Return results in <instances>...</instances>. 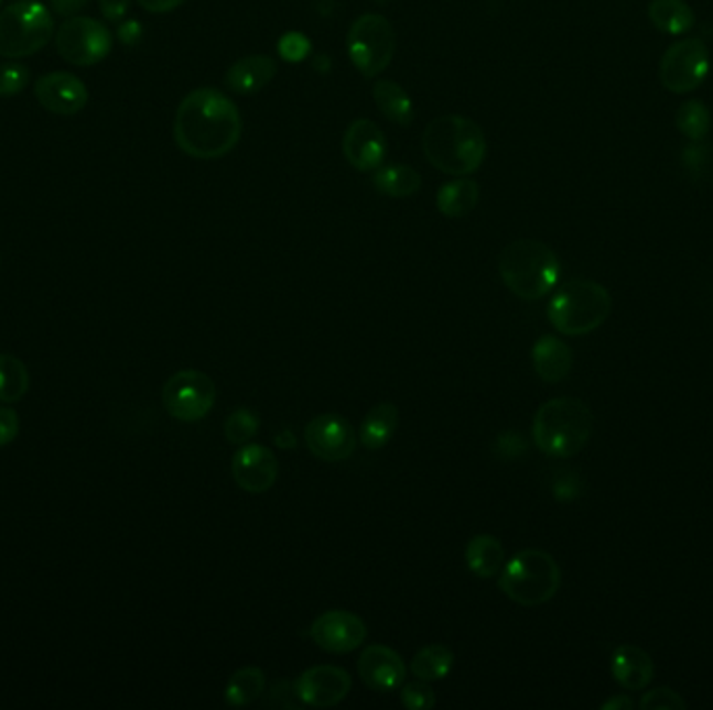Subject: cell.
<instances>
[{"label": "cell", "mask_w": 713, "mask_h": 710, "mask_svg": "<svg viewBox=\"0 0 713 710\" xmlns=\"http://www.w3.org/2000/svg\"><path fill=\"white\" fill-rule=\"evenodd\" d=\"M266 691V673L259 667H242L231 675L224 690L230 707H249Z\"/></svg>", "instance_id": "f1b7e54d"}, {"label": "cell", "mask_w": 713, "mask_h": 710, "mask_svg": "<svg viewBox=\"0 0 713 710\" xmlns=\"http://www.w3.org/2000/svg\"><path fill=\"white\" fill-rule=\"evenodd\" d=\"M455 667V654L443 644H430L411 658V673L424 681H443Z\"/></svg>", "instance_id": "83f0119b"}, {"label": "cell", "mask_w": 713, "mask_h": 710, "mask_svg": "<svg viewBox=\"0 0 713 710\" xmlns=\"http://www.w3.org/2000/svg\"><path fill=\"white\" fill-rule=\"evenodd\" d=\"M30 390V373L13 354H0V403H20Z\"/></svg>", "instance_id": "4dcf8cb0"}, {"label": "cell", "mask_w": 713, "mask_h": 710, "mask_svg": "<svg viewBox=\"0 0 713 710\" xmlns=\"http://www.w3.org/2000/svg\"><path fill=\"white\" fill-rule=\"evenodd\" d=\"M90 0H51V9L58 18H76L82 9L88 7Z\"/></svg>", "instance_id": "60d3db41"}, {"label": "cell", "mask_w": 713, "mask_h": 710, "mask_svg": "<svg viewBox=\"0 0 713 710\" xmlns=\"http://www.w3.org/2000/svg\"><path fill=\"white\" fill-rule=\"evenodd\" d=\"M18 434H20V415L9 406H0V448L9 446L18 438Z\"/></svg>", "instance_id": "f35d334b"}, {"label": "cell", "mask_w": 713, "mask_h": 710, "mask_svg": "<svg viewBox=\"0 0 713 710\" xmlns=\"http://www.w3.org/2000/svg\"><path fill=\"white\" fill-rule=\"evenodd\" d=\"M378 2H380V4H385L386 0H378Z\"/></svg>", "instance_id": "bcb514c9"}, {"label": "cell", "mask_w": 713, "mask_h": 710, "mask_svg": "<svg viewBox=\"0 0 713 710\" xmlns=\"http://www.w3.org/2000/svg\"><path fill=\"white\" fill-rule=\"evenodd\" d=\"M532 365L542 382L560 384L574 365L572 348L558 336H542L532 346Z\"/></svg>", "instance_id": "ffe728a7"}, {"label": "cell", "mask_w": 713, "mask_h": 710, "mask_svg": "<svg viewBox=\"0 0 713 710\" xmlns=\"http://www.w3.org/2000/svg\"><path fill=\"white\" fill-rule=\"evenodd\" d=\"M309 637L324 653H355L366 642L367 625L361 616L350 611H328L311 623Z\"/></svg>", "instance_id": "4fadbf2b"}, {"label": "cell", "mask_w": 713, "mask_h": 710, "mask_svg": "<svg viewBox=\"0 0 713 710\" xmlns=\"http://www.w3.org/2000/svg\"><path fill=\"white\" fill-rule=\"evenodd\" d=\"M357 673L369 690L385 693L406 684V660L401 658V654L385 644H371L359 654Z\"/></svg>", "instance_id": "ac0fdd59"}, {"label": "cell", "mask_w": 713, "mask_h": 710, "mask_svg": "<svg viewBox=\"0 0 713 710\" xmlns=\"http://www.w3.org/2000/svg\"><path fill=\"white\" fill-rule=\"evenodd\" d=\"M278 53L289 63H301L311 53V42L301 32H287L278 40Z\"/></svg>", "instance_id": "8d00e7d4"}, {"label": "cell", "mask_w": 713, "mask_h": 710, "mask_svg": "<svg viewBox=\"0 0 713 710\" xmlns=\"http://www.w3.org/2000/svg\"><path fill=\"white\" fill-rule=\"evenodd\" d=\"M503 284L521 301L534 303L551 294L560 282L561 263L553 249L540 240L521 238L499 256Z\"/></svg>", "instance_id": "277c9868"}, {"label": "cell", "mask_w": 713, "mask_h": 710, "mask_svg": "<svg viewBox=\"0 0 713 710\" xmlns=\"http://www.w3.org/2000/svg\"><path fill=\"white\" fill-rule=\"evenodd\" d=\"M217 401V387L207 373L182 369L163 385L165 411L182 423L205 419Z\"/></svg>", "instance_id": "8fae6325"}, {"label": "cell", "mask_w": 713, "mask_h": 710, "mask_svg": "<svg viewBox=\"0 0 713 710\" xmlns=\"http://www.w3.org/2000/svg\"><path fill=\"white\" fill-rule=\"evenodd\" d=\"M58 57L74 67H95L111 55V30L93 18H67L55 34Z\"/></svg>", "instance_id": "9c48e42d"}, {"label": "cell", "mask_w": 713, "mask_h": 710, "mask_svg": "<svg viewBox=\"0 0 713 710\" xmlns=\"http://www.w3.org/2000/svg\"><path fill=\"white\" fill-rule=\"evenodd\" d=\"M34 97L44 111L58 117L82 113L90 100L86 84L69 72H51L39 77L34 84Z\"/></svg>", "instance_id": "5bb4252c"}, {"label": "cell", "mask_w": 713, "mask_h": 710, "mask_svg": "<svg viewBox=\"0 0 713 710\" xmlns=\"http://www.w3.org/2000/svg\"><path fill=\"white\" fill-rule=\"evenodd\" d=\"M579 476H568L565 480L558 481L555 485V499L572 500L580 496V481L576 480Z\"/></svg>", "instance_id": "7bdbcfd3"}, {"label": "cell", "mask_w": 713, "mask_h": 710, "mask_svg": "<svg viewBox=\"0 0 713 710\" xmlns=\"http://www.w3.org/2000/svg\"><path fill=\"white\" fill-rule=\"evenodd\" d=\"M465 565L474 576L480 577V579L499 576L503 565H505V548H503L501 539L488 536V534L469 539V544L465 548Z\"/></svg>", "instance_id": "603a6c76"}, {"label": "cell", "mask_w": 713, "mask_h": 710, "mask_svg": "<svg viewBox=\"0 0 713 710\" xmlns=\"http://www.w3.org/2000/svg\"><path fill=\"white\" fill-rule=\"evenodd\" d=\"M638 707L642 710H682L687 709V702L672 688H656L642 693V700Z\"/></svg>", "instance_id": "d590c367"}, {"label": "cell", "mask_w": 713, "mask_h": 710, "mask_svg": "<svg viewBox=\"0 0 713 710\" xmlns=\"http://www.w3.org/2000/svg\"><path fill=\"white\" fill-rule=\"evenodd\" d=\"M55 36V20L40 0H18L0 11V57H32Z\"/></svg>", "instance_id": "52a82bcc"}, {"label": "cell", "mask_w": 713, "mask_h": 710, "mask_svg": "<svg viewBox=\"0 0 713 710\" xmlns=\"http://www.w3.org/2000/svg\"><path fill=\"white\" fill-rule=\"evenodd\" d=\"M591 406L572 396L553 398L540 406L532 422V438L540 452L553 459H572L593 436Z\"/></svg>", "instance_id": "3957f363"}, {"label": "cell", "mask_w": 713, "mask_h": 710, "mask_svg": "<svg viewBox=\"0 0 713 710\" xmlns=\"http://www.w3.org/2000/svg\"><path fill=\"white\" fill-rule=\"evenodd\" d=\"M270 702L273 707H282V709H299L303 707L299 693H296V686L294 681H278L273 684V688L270 691Z\"/></svg>", "instance_id": "74e56055"}, {"label": "cell", "mask_w": 713, "mask_h": 710, "mask_svg": "<svg viewBox=\"0 0 713 710\" xmlns=\"http://www.w3.org/2000/svg\"><path fill=\"white\" fill-rule=\"evenodd\" d=\"M678 132L691 142H703L712 132V111L703 100H687L676 113Z\"/></svg>", "instance_id": "f546056e"}, {"label": "cell", "mask_w": 713, "mask_h": 710, "mask_svg": "<svg viewBox=\"0 0 713 710\" xmlns=\"http://www.w3.org/2000/svg\"><path fill=\"white\" fill-rule=\"evenodd\" d=\"M647 15L657 32L666 36H684L696 23L693 7L687 0H651Z\"/></svg>", "instance_id": "7402d4cb"}, {"label": "cell", "mask_w": 713, "mask_h": 710, "mask_svg": "<svg viewBox=\"0 0 713 710\" xmlns=\"http://www.w3.org/2000/svg\"><path fill=\"white\" fill-rule=\"evenodd\" d=\"M612 675L624 690L640 691L651 684L656 667L647 651L635 644H622L612 654Z\"/></svg>", "instance_id": "d6986e66"}, {"label": "cell", "mask_w": 713, "mask_h": 710, "mask_svg": "<svg viewBox=\"0 0 713 710\" xmlns=\"http://www.w3.org/2000/svg\"><path fill=\"white\" fill-rule=\"evenodd\" d=\"M395 28L385 15L366 13L348 28V57L364 77L380 76L395 57Z\"/></svg>", "instance_id": "ba28073f"}, {"label": "cell", "mask_w": 713, "mask_h": 710, "mask_svg": "<svg viewBox=\"0 0 713 710\" xmlns=\"http://www.w3.org/2000/svg\"><path fill=\"white\" fill-rule=\"evenodd\" d=\"M712 57L701 39H682L674 42L659 61L661 86L672 95H691L710 76Z\"/></svg>", "instance_id": "30bf717a"}, {"label": "cell", "mask_w": 713, "mask_h": 710, "mask_svg": "<svg viewBox=\"0 0 713 710\" xmlns=\"http://www.w3.org/2000/svg\"><path fill=\"white\" fill-rule=\"evenodd\" d=\"M374 100L380 109V113L397 123V125H409L413 121V102L411 98L403 90V86H399L392 79H380L374 84Z\"/></svg>", "instance_id": "4316f807"}, {"label": "cell", "mask_w": 713, "mask_h": 710, "mask_svg": "<svg viewBox=\"0 0 713 710\" xmlns=\"http://www.w3.org/2000/svg\"><path fill=\"white\" fill-rule=\"evenodd\" d=\"M422 175L411 165L388 163L374 172V188L390 198H407L420 190Z\"/></svg>", "instance_id": "d4e9b609"}, {"label": "cell", "mask_w": 713, "mask_h": 710, "mask_svg": "<svg viewBox=\"0 0 713 710\" xmlns=\"http://www.w3.org/2000/svg\"><path fill=\"white\" fill-rule=\"evenodd\" d=\"M278 74V65L268 55L240 58L226 74V86L236 95H255L263 90Z\"/></svg>", "instance_id": "44dd1931"}, {"label": "cell", "mask_w": 713, "mask_h": 710, "mask_svg": "<svg viewBox=\"0 0 713 710\" xmlns=\"http://www.w3.org/2000/svg\"><path fill=\"white\" fill-rule=\"evenodd\" d=\"M0 4H2V0H0Z\"/></svg>", "instance_id": "7dc6e473"}, {"label": "cell", "mask_w": 713, "mask_h": 710, "mask_svg": "<svg viewBox=\"0 0 713 710\" xmlns=\"http://www.w3.org/2000/svg\"><path fill=\"white\" fill-rule=\"evenodd\" d=\"M401 704L409 710H430L436 704V693L432 690L430 681L418 679L403 684L401 688Z\"/></svg>", "instance_id": "836d02e7"}, {"label": "cell", "mask_w": 713, "mask_h": 710, "mask_svg": "<svg viewBox=\"0 0 713 710\" xmlns=\"http://www.w3.org/2000/svg\"><path fill=\"white\" fill-rule=\"evenodd\" d=\"M399 427V408L397 404H376L366 415L359 427V441L367 450H380L392 440Z\"/></svg>", "instance_id": "cb8c5ba5"}, {"label": "cell", "mask_w": 713, "mask_h": 710, "mask_svg": "<svg viewBox=\"0 0 713 710\" xmlns=\"http://www.w3.org/2000/svg\"><path fill=\"white\" fill-rule=\"evenodd\" d=\"M303 707L332 709L341 704L353 688V679L345 669L334 665H317L301 673L294 681Z\"/></svg>", "instance_id": "9a60e30c"}, {"label": "cell", "mask_w": 713, "mask_h": 710, "mask_svg": "<svg viewBox=\"0 0 713 710\" xmlns=\"http://www.w3.org/2000/svg\"><path fill=\"white\" fill-rule=\"evenodd\" d=\"M305 444L311 455L320 461L343 462L353 457L357 448V434L348 419L326 413L307 423Z\"/></svg>", "instance_id": "7c38bea8"}, {"label": "cell", "mask_w": 713, "mask_h": 710, "mask_svg": "<svg viewBox=\"0 0 713 710\" xmlns=\"http://www.w3.org/2000/svg\"><path fill=\"white\" fill-rule=\"evenodd\" d=\"M261 419L251 408H234L224 423V436L234 446H245L257 436Z\"/></svg>", "instance_id": "1f68e13d"}, {"label": "cell", "mask_w": 713, "mask_h": 710, "mask_svg": "<svg viewBox=\"0 0 713 710\" xmlns=\"http://www.w3.org/2000/svg\"><path fill=\"white\" fill-rule=\"evenodd\" d=\"M422 149L434 170L463 177L483 167L488 144L476 121L463 116H443L425 125Z\"/></svg>", "instance_id": "7a4b0ae2"}, {"label": "cell", "mask_w": 713, "mask_h": 710, "mask_svg": "<svg viewBox=\"0 0 713 710\" xmlns=\"http://www.w3.org/2000/svg\"><path fill=\"white\" fill-rule=\"evenodd\" d=\"M558 560L539 548H526L509 558L499 574V590L520 607H540L560 592Z\"/></svg>", "instance_id": "8992f818"}, {"label": "cell", "mask_w": 713, "mask_h": 710, "mask_svg": "<svg viewBox=\"0 0 713 710\" xmlns=\"http://www.w3.org/2000/svg\"><path fill=\"white\" fill-rule=\"evenodd\" d=\"M635 707V702H633V698L630 696H626V693H622V696H617V698H612V700H607V702H603V707L601 709L603 710H630Z\"/></svg>", "instance_id": "f6af8a7d"}, {"label": "cell", "mask_w": 713, "mask_h": 710, "mask_svg": "<svg viewBox=\"0 0 713 710\" xmlns=\"http://www.w3.org/2000/svg\"><path fill=\"white\" fill-rule=\"evenodd\" d=\"M231 476L236 485L247 494H266L278 480V459L263 444L238 446L231 459Z\"/></svg>", "instance_id": "2e32d148"}, {"label": "cell", "mask_w": 713, "mask_h": 710, "mask_svg": "<svg viewBox=\"0 0 713 710\" xmlns=\"http://www.w3.org/2000/svg\"><path fill=\"white\" fill-rule=\"evenodd\" d=\"M388 142L378 123L371 119H355L343 135V153L357 172H376L385 165Z\"/></svg>", "instance_id": "e0dca14e"}, {"label": "cell", "mask_w": 713, "mask_h": 710, "mask_svg": "<svg viewBox=\"0 0 713 710\" xmlns=\"http://www.w3.org/2000/svg\"><path fill=\"white\" fill-rule=\"evenodd\" d=\"M136 2L149 13L163 15V13H172L177 7H182L186 0H136Z\"/></svg>", "instance_id": "b9f144b4"}, {"label": "cell", "mask_w": 713, "mask_h": 710, "mask_svg": "<svg viewBox=\"0 0 713 710\" xmlns=\"http://www.w3.org/2000/svg\"><path fill=\"white\" fill-rule=\"evenodd\" d=\"M480 200L478 184L472 179H455L436 193V209L449 219H462L476 209Z\"/></svg>", "instance_id": "484cf974"}, {"label": "cell", "mask_w": 713, "mask_h": 710, "mask_svg": "<svg viewBox=\"0 0 713 710\" xmlns=\"http://www.w3.org/2000/svg\"><path fill=\"white\" fill-rule=\"evenodd\" d=\"M142 36V25L138 21H123L117 30V39L121 40L126 46H132Z\"/></svg>", "instance_id": "ee69618b"}, {"label": "cell", "mask_w": 713, "mask_h": 710, "mask_svg": "<svg viewBox=\"0 0 713 710\" xmlns=\"http://www.w3.org/2000/svg\"><path fill=\"white\" fill-rule=\"evenodd\" d=\"M612 294L593 280H570L561 286L547 308L551 326L563 336H586L612 315Z\"/></svg>", "instance_id": "5b68a950"}, {"label": "cell", "mask_w": 713, "mask_h": 710, "mask_svg": "<svg viewBox=\"0 0 713 710\" xmlns=\"http://www.w3.org/2000/svg\"><path fill=\"white\" fill-rule=\"evenodd\" d=\"M132 0H98L100 15L111 23H121L130 11Z\"/></svg>", "instance_id": "ab89813d"}, {"label": "cell", "mask_w": 713, "mask_h": 710, "mask_svg": "<svg viewBox=\"0 0 713 710\" xmlns=\"http://www.w3.org/2000/svg\"><path fill=\"white\" fill-rule=\"evenodd\" d=\"M240 135L242 117L238 107L215 88H196L175 109V144L193 159H222L236 149Z\"/></svg>", "instance_id": "6da1fadb"}, {"label": "cell", "mask_w": 713, "mask_h": 710, "mask_svg": "<svg viewBox=\"0 0 713 710\" xmlns=\"http://www.w3.org/2000/svg\"><path fill=\"white\" fill-rule=\"evenodd\" d=\"M712 161V146H707L705 140L691 142L682 149V165L693 175V179H703V175L710 172Z\"/></svg>", "instance_id": "e575fe53"}, {"label": "cell", "mask_w": 713, "mask_h": 710, "mask_svg": "<svg viewBox=\"0 0 713 710\" xmlns=\"http://www.w3.org/2000/svg\"><path fill=\"white\" fill-rule=\"evenodd\" d=\"M30 84V69L18 63H0V98H13L21 95Z\"/></svg>", "instance_id": "d6a6232c"}]
</instances>
